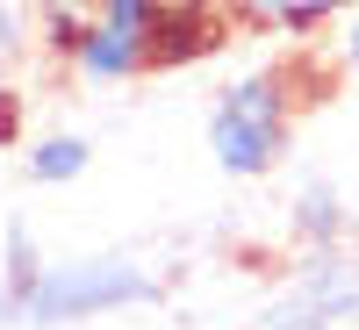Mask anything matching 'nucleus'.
<instances>
[{
  "label": "nucleus",
  "instance_id": "nucleus-1",
  "mask_svg": "<svg viewBox=\"0 0 359 330\" xmlns=\"http://www.w3.org/2000/svg\"><path fill=\"white\" fill-rule=\"evenodd\" d=\"M294 79L287 65H252L216 86L208 101V158L223 179H273L294 151Z\"/></svg>",
  "mask_w": 359,
  "mask_h": 330
},
{
  "label": "nucleus",
  "instance_id": "nucleus-2",
  "mask_svg": "<svg viewBox=\"0 0 359 330\" xmlns=\"http://www.w3.org/2000/svg\"><path fill=\"white\" fill-rule=\"evenodd\" d=\"M165 280L137 252H86V259H43L22 294V330H72L123 309H158Z\"/></svg>",
  "mask_w": 359,
  "mask_h": 330
},
{
  "label": "nucleus",
  "instance_id": "nucleus-3",
  "mask_svg": "<svg viewBox=\"0 0 359 330\" xmlns=\"http://www.w3.org/2000/svg\"><path fill=\"white\" fill-rule=\"evenodd\" d=\"M252 330H359V245L345 237L323 252H294Z\"/></svg>",
  "mask_w": 359,
  "mask_h": 330
},
{
  "label": "nucleus",
  "instance_id": "nucleus-4",
  "mask_svg": "<svg viewBox=\"0 0 359 330\" xmlns=\"http://www.w3.org/2000/svg\"><path fill=\"white\" fill-rule=\"evenodd\" d=\"M352 237V208L338 194L331 172H302L287 194V245L294 252H323V245H345Z\"/></svg>",
  "mask_w": 359,
  "mask_h": 330
},
{
  "label": "nucleus",
  "instance_id": "nucleus-5",
  "mask_svg": "<svg viewBox=\"0 0 359 330\" xmlns=\"http://www.w3.org/2000/svg\"><path fill=\"white\" fill-rule=\"evenodd\" d=\"M237 15V29H259V36H316L331 15H352L359 0H223Z\"/></svg>",
  "mask_w": 359,
  "mask_h": 330
},
{
  "label": "nucleus",
  "instance_id": "nucleus-6",
  "mask_svg": "<svg viewBox=\"0 0 359 330\" xmlns=\"http://www.w3.org/2000/svg\"><path fill=\"white\" fill-rule=\"evenodd\" d=\"M86 165H94V144L79 130H43V137L22 144V179L29 187H72V179H86Z\"/></svg>",
  "mask_w": 359,
  "mask_h": 330
},
{
  "label": "nucleus",
  "instance_id": "nucleus-7",
  "mask_svg": "<svg viewBox=\"0 0 359 330\" xmlns=\"http://www.w3.org/2000/svg\"><path fill=\"white\" fill-rule=\"evenodd\" d=\"M36 266H43V252H36V223H29V216H8V230H0V280H8L15 294H29Z\"/></svg>",
  "mask_w": 359,
  "mask_h": 330
},
{
  "label": "nucleus",
  "instance_id": "nucleus-8",
  "mask_svg": "<svg viewBox=\"0 0 359 330\" xmlns=\"http://www.w3.org/2000/svg\"><path fill=\"white\" fill-rule=\"evenodd\" d=\"M338 72L359 86V8L345 15V29H338Z\"/></svg>",
  "mask_w": 359,
  "mask_h": 330
},
{
  "label": "nucleus",
  "instance_id": "nucleus-9",
  "mask_svg": "<svg viewBox=\"0 0 359 330\" xmlns=\"http://www.w3.org/2000/svg\"><path fill=\"white\" fill-rule=\"evenodd\" d=\"M0 330H22V294L0 280Z\"/></svg>",
  "mask_w": 359,
  "mask_h": 330
},
{
  "label": "nucleus",
  "instance_id": "nucleus-10",
  "mask_svg": "<svg viewBox=\"0 0 359 330\" xmlns=\"http://www.w3.org/2000/svg\"><path fill=\"white\" fill-rule=\"evenodd\" d=\"M165 8H187V0H165Z\"/></svg>",
  "mask_w": 359,
  "mask_h": 330
}]
</instances>
